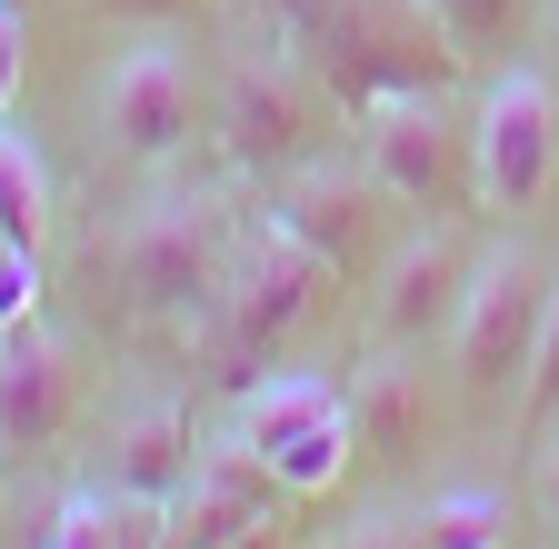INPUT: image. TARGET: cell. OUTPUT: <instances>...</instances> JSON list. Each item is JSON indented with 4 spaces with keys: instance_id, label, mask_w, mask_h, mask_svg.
Instances as JSON below:
<instances>
[{
    "instance_id": "6da1fadb",
    "label": "cell",
    "mask_w": 559,
    "mask_h": 549,
    "mask_svg": "<svg viewBox=\"0 0 559 549\" xmlns=\"http://www.w3.org/2000/svg\"><path fill=\"white\" fill-rule=\"evenodd\" d=\"M300 60L320 71V91L349 120L380 110V100H430V91H450L469 71L460 40H450V21L430 11V0H340V21Z\"/></svg>"
},
{
    "instance_id": "3957f363",
    "label": "cell",
    "mask_w": 559,
    "mask_h": 549,
    "mask_svg": "<svg viewBox=\"0 0 559 549\" xmlns=\"http://www.w3.org/2000/svg\"><path fill=\"white\" fill-rule=\"evenodd\" d=\"M330 281L340 270L300 240V230H280L270 211L230 240V270H221V300H210V320H221L240 350H260V360H280L290 339L330 310Z\"/></svg>"
},
{
    "instance_id": "7a4b0ae2",
    "label": "cell",
    "mask_w": 559,
    "mask_h": 549,
    "mask_svg": "<svg viewBox=\"0 0 559 549\" xmlns=\"http://www.w3.org/2000/svg\"><path fill=\"white\" fill-rule=\"evenodd\" d=\"M549 281L559 270L530 250V240H500L469 260V300L450 320V360H460V390L469 399H520L530 380V350H539V320H549Z\"/></svg>"
},
{
    "instance_id": "30bf717a",
    "label": "cell",
    "mask_w": 559,
    "mask_h": 549,
    "mask_svg": "<svg viewBox=\"0 0 559 549\" xmlns=\"http://www.w3.org/2000/svg\"><path fill=\"white\" fill-rule=\"evenodd\" d=\"M460 300H469V250L430 220L370 270V339L380 350H430V339H450Z\"/></svg>"
},
{
    "instance_id": "d4e9b609",
    "label": "cell",
    "mask_w": 559,
    "mask_h": 549,
    "mask_svg": "<svg viewBox=\"0 0 559 549\" xmlns=\"http://www.w3.org/2000/svg\"><path fill=\"white\" fill-rule=\"evenodd\" d=\"M0 549H11V539H0Z\"/></svg>"
},
{
    "instance_id": "7c38bea8",
    "label": "cell",
    "mask_w": 559,
    "mask_h": 549,
    "mask_svg": "<svg viewBox=\"0 0 559 549\" xmlns=\"http://www.w3.org/2000/svg\"><path fill=\"white\" fill-rule=\"evenodd\" d=\"M81 409V350L50 320L0 330V460H40Z\"/></svg>"
},
{
    "instance_id": "8992f818",
    "label": "cell",
    "mask_w": 559,
    "mask_h": 549,
    "mask_svg": "<svg viewBox=\"0 0 559 549\" xmlns=\"http://www.w3.org/2000/svg\"><path fill=\"white\" fill-rule=\"evenodd\" d=\"M270 469H280V490H300L320 500L330 479L349 469V450H360V430H349V390L320 380V370H270L260 390H240V430Z\"/></svg>"
},
{
    "instance_id": "cb8c5ba5",
    "label": "cell",
    "mask_w": 559,
    "mask_h": 549,
    "mask_svg": "<svg viewBox=\"0 0 559 549\" xmlns=\"http://www.w3.org/2000/svg\"><path fill=\"white\" fill-rule=\"evenodd\" d=\"M530 490H539V510H549V520H559V430H549V440H539V479H530Z\"/></svg>"
},
{
    "instance_id": "ac0fdd59",
    "label": "cell",
    "mask_w": 559,
    "mask_h": 549,
    "mask_svg": "<svg viewBox=\"0 0 559 549\" xmlns=\"http://www.w3.org/2000/svg\"><path fill=\"white\" fill-rule=\"evenodd\" d=\"M430 11L450 21L460 60H500V50L520 40V11H530V0H430Z\"/></svg>"
},
{
    "instance_id": "9a60e30c",
    "label": "cell",
    "mask_w": 559,
    "mask_h": 549,
    "mask_svg": "<svg viewBox=\"0 0 559 549\" xmlns=\"http://www.w3.org/2000/svg\"><path fill=\"white\" fill-rule=\"evenodd\" d=\"M349 430H360L370 460H409L419 440H430V370H419L409 350H380L360 380H349Z\"/></svg>"
},
{
    "instance_id": "ffe728a7",
    "label": "cell",
    "mask_w": 559,
    "mask_h": 549,
    "mask_svg": "<svg viewBox=\"0 0 559 549\" xmlns=\"http://www.w3.org/2000/svg\"><path fill=\"white\" fill-rule=\"evenodd\" d=\"M260 11V31H270V50H310L330 21H340V0H250Z\"/></svg>"
},
{
    "instance_id": "277c9868",
    "label": "cell",
    "mask_w": 559,
    "mask_h": 549,
    "mask_svg": "<svg viewBox=\"0 0 559 549\" xmlns=\"http://www.w3.org/2000/svg\"><path fill=\"white\" fill-rule=\"evenodd\" d=\"M330 91L300 50H250L230 91H221V160L250 180H290L300 160H320V130H330Z\"/></svg>"
},
{
    "instance_id": "8fae6325",
    "label": "cell",
    "mask_w": 559,
    "mask_h": 549,
    "mask_svg": "<svg viewBox=\"0 0 559 549\" xmlns=\"http://www.w3.org/2000/svg\"><path fill=\"white\" fill-rule=\"evenodd\" d=\"M260 211L280 220V230H300L330 270H370V250H380V211H400V200L370 180V160L349 170V160H300L290 180H280Z\"/></svg>"
},
{
    "instance_id": "2e32d148",
    "label": "cell",
    "mask_w": 559,
    "mask_h": 549,
    "mask_svg": "<svg viewBox=\"0 0 559 549\" xmlns=\"http://www.w3.org/2000/svg\"><path fill=\"white\" fill-rule=\"evenodd\" d=\"M0 230H11V250L50 240V170H40V141L21 120H0Z\"/></svg>"
},
{
    "instance_id": "d6986e66",
    "label": "cell",
    "mask_w": 559,
    "mask_h": 549,
    "mask_svg": "<svg viewBox=\"0 0 559 549\" xmlns=\"http://www.w3.org/2000/svg\"><path fill=\"white\" fill-rule=\"evenodd\" d=\"M520 420L559 430V281H549V320H539V350H530V380H520Z\"/></svg>"
},
{
    "instance_id": "52a82bcc",
    "label": "cell",
    "mask_w": 559,
    "mask_h": 549,
    "mask_svg": "<svg viewBox=\"0 0 559 549\" xmlns=\"http://www.w3.org/2000/svg\"><path fill=\"white\" fill-rule=\"evenodd\" d=\"M360 160H370V180L400 200V211L440 220V211H460V200H479V180H469V120H450V91L360 110Z\"/></svg>"
},
{
    "instance_id": "4fadbf2b",
    "label": "cell",
    "mask_w": 559,
    "mask_h": 549,
    "mask_svg": "<svg viewBox=\"0 0 559 549\" xmlns=\"http://www.w3.org/2000/svg\"><path fill=\"white\" fill-rule=\"evenodd\" d=\"M270 490H280V469L250 440H210L190 490L160 510V529H170V549H230V539H250L270 520Z\"/></svg>"
},
{
    "instance_id": "44dd1931",
    "label": "cell",
    "mask_w": 559,
    "mask_h": 549,
    "mask_svg": "<svg viewBox=\"0 0 559 549\" xmlns=\"http://www.w3.org/2000/svg\"><path fill=\"white\" fill-rule=\"evenodd\" d=\"M340 549H430V529H419L409 510H380V520H360V529H349Z\"/></svg>"
},
{
    "instance_id": "e0dca14e",
    "label": "cell",
    "mask_w": 559,
    "mask_h": 549,
    "mask_svg": "<svg viewBox=\"0 0 559 549\" xmlns=\"http://www.w3.org/2000/svg\"><path fill=\"white\" fill-rule=\"evenodd\" d=\"M419 529H430V549H500L510 539V500L500 490H440L419 510Z\"/></svg>"
},
{
    "instance_id": "ba28073f",
    "label": "cell",
    "mask_w": 559,
    "mask_h": 549,
    "mask_svg": "<svg viewBox=\"0 0 559 549\" xmlns=\"http://www.w3.org/2000/svg\"><path fill=\"white\" fill-rule=\"evenodd\" d=\"M549 151H559V100L539 71H489L479 110H469V180L489 211H530L549 190Z\"/></svg>"
},
{
    "instance_id": "603a6c76",
    "label": "cell",
    "mask_w": 559,
    "mask_h": 549,
    "mask_svg": "<svg viewBox=\"0 0 559 549\" xmlns=\"http://www.w3.org/2000/svg\"><path fill=\"white\" fill-rule=\"evenodd\" d=\"M91 11H100V21H130V31H170L190 0H91Z\"/></svg>"
},
{
    "instance_id": "484cf974",
    "label": "cell",
    "mask_w": 559,
    "mask_h": 549,
    "mask_svg": "<svg viewBox=\"0 0 559 549\" xmlns=\"http://www.w3.org/2000/svg\"><path fill=\"white\" fill-rule=\"evenodd\" d=\"M549 11H559V0H549Z\"/></svg>"
},
{
    "instance_id": "9c48e42d",
    "label": "cell",
    "mask_w": 559,
    "mask_h": 549,
    "mask_svg": "<svg viewBox=\"0 0 559 549\" xmlns=\"http://www.w3.org/2000/svg\"><path fill=\"white\" fill-rule=\"evenodd\" d=\"M100 120H110V141L130 160H170L190 141V120H200V71H190V50L170 31H140L120 60H110V81H100Z\"/></svg>"
},
{
    "instance_id": "5bb4252c",
    "label": "cell",
    "mask_w": 559,
    "mask_h": 549,
    "mask_svg": "<svg viewBox=\"0 0 559 549\" xmlns=\"http://www.w3.org/2000/svg\"><path fill=\"white\" fill-rule=\"evenodd\" d=\"M190 469H200V430H190L180 399H140V409H120L110 460H100V490H110V500H151V510H170V500L190 490Z\"/></svg>"
},
{
    "instance_id": "7402d4cb",
    "label": "cell",
    "mask_w": 559,
    "mask_h": 549,
    "mask_svg": "<svg viewBox=\"0 0 559 549\" xmlns=\"http://www.w3.org/2000/svg\"><path fill=\"white\" fill-rule=\"evenodd\" d=\"M21 50H31V31H21L11 0H0V120H11V100H21Z\"/></svg>"
},
{
    "instance_id": "5b68a950",
    "label": "cell",
    "mask_w": 559,
    "mask_h": 549,
    "mask_svg": "<svg viewBox=\"0 0 559 549\" xmlns=\"http://www.w3.org/2000/svg\"><path fill=\"white\" fill-rule=\"evenodd\" d=\"M110 270H120L130 310H210L221 300V270H230L221 200H200V190L140 200V220L110 240Z\"/></svg>"
}]
</instances>
